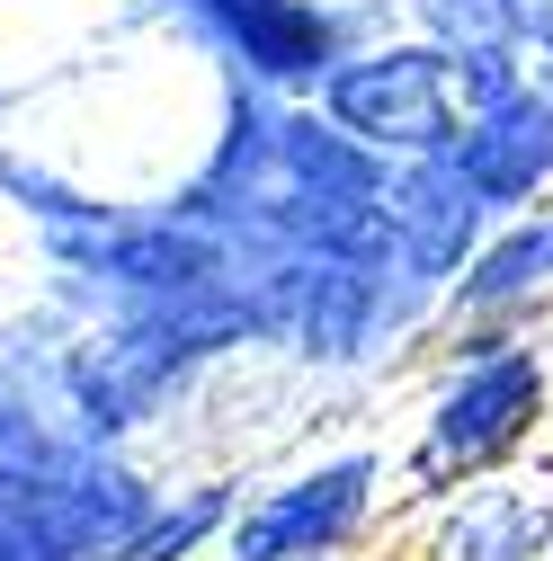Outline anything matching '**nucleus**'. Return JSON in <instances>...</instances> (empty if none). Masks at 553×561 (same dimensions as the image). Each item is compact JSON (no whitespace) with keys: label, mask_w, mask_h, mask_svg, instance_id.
<instances>
[{"label":"nucleus","mask_w":553,"mask_h":561,"mask_svg":"<svg viewBox=\"0 0 553 561\" xmlns=\"http://www.w3.org/2000/svg\"><path fill=\"white\" fill-rule=\"evenodd\" d=\"M544 419H553V339L544 330H447L420 419H410L402 481L420 500H447L482 472L527 463Z\"/></svg>","instance_id":"nucleus-1"},{"label":"nucleus","mask_w":553,"mask_h":561,"mask_svg":"<svg viewBox=\"0 0 553 561\" xmlns=\"http://www.w3.org/2000/svg\"><path fill=\"white\" fill-rule=\"evenodd\" d=\"M384 481H393L384 446L304 455L295 472H276V481L233 500L215 561H366V543L384 535V508H393Z\"/></svg>","instance_id":"nucleus-2"},{"label":"nucleus","mask_w":553,"mask_h":561,"mask_svg":"<svg viewBox=\"0 0 553 561\" xmlns=\"http://www.w3.org/2000/svg\"><path fill=\"white\" fill-rule=\"evenodd\" d=\"M321 125H339L366 161L402 170V161H438L464 134V99H455V62L429 36H384V45H349V62L321 81L313 99Z\"/></svg>","instance_id":"nucleus-3"},{"label":"nucleus","mask_w":553,"mask_h":561,"mask_svg":"<svg viewBox=\"0 0 553 561\" xmlns=\"http://www.w3.org/2000/svg\"><path fill=\"white\" fill-rule=\"evenodd\" d=\"M179 27L233 72V90L276 107H313L358 45V19L339 0H179Z\"/></svg>","instance_id":"nucleus-4"},{"label":"nucleus","mask_w":553,"mask_h":561,"mask_svg":"<svg viewBox=\"0 0 553 561\" xmlns=\"http://www.w3.org/2000/svg\"><path fill=\"white\" fill-rule=\"evenodd\" d=\"M375 224H384V259H393V276H402V286H420V295H447L455 276H464V259L500 232L492 205H482V196L455 179L447 152H438V161H402V170H384Z\"/></svg>","instance_id":"nucleus-5"},{"label":"nucleus","mask_w":553,"mask_h":561,"mask_svg":"<svg viewBox=\"0 0 553 561\" xmlns=\"http://www.w3.org/2000/svg\"><path fill=\"white\" fill-rule=\"evenodd\" d=\"M544 552H553V455L429 500V526L410 543V561H544Z\"/></svg>","instance_id":"nucleus-6"},{"label":"nucleus","mask_w":553,"mask_h":561,"mask_svg":"<svg viewBox=\"0 0 553 561\" xmlns=\"http://www.w3.org/2000/svg\"><path fill=\"white\" fill-rule=\"evenodd\" d=\"M447 161H455V179H464L482 205H492V224L535 215V205L553 196V99H544L535 81H518L509 99L473 107Z\"/></svg>","instance_id":"nucleus-7"},{"label":"nucleus","mask_w":553,"mask_h":561,"mask_svg":"<svg viewBox=\"0 0 553 561\" xmlns=\"http://www.w3.org/2000/svg\"><path fill=\"white\" fill-rule=\"evenodd\" d=\"M233 500H241V481H196L179 500H161L108 561H215V543L233 526Z\"/></svg>","instance_id":"nucleus-8"},{"label":"nucleus","mask_w":553,"mask_h":561,"mask_svg":"<svg viewBox=\"0 0 553 561\" xmlns=\"http://www.w3.org/2000/svg\"><path fill=\"white\" fill-rule=\"evenodd\" d=\"M527 10L535 0H410V36H429L447 62H518Z\"/></svg>","instance_id":"nucleus-9"},{"label":"nucleus","mask_w":553,"mask_h":561,"mask_svg":"<svg viewBox=\"0 0 553 561\" xmlns=\"http://www.w3.org/2000/svg\"><path fill=\"white\" fill-rule=\"evenodd\" d=\"M63 437H72V428H54V419L45 410H27L19 392H0V490H10V481H27Z\"/></svg>","instance_id":"nucleus-10"},{"label":"nucleus","mask_w":553,"mask_h":561,"mask_svg":"<svg viewBox=\"0 0 553 561\" xmlns=\"http://www.w3.org/2000/svg\"><path fill=\"white\" fill-rule=\"evenodd\" d=\"M518 62H527V81L553 99V0H535V10H527V45H518Z\"/></svg>","instance_id":"nucleus-11"},{"label":"nucleus","mask_w":553,"mask_h":561,"mask_svg":"<svg viewBox=\"0 0 553 561\" xmlns=\"http://www.w3.org/2000/svg\"><path fill=\"white\" fill-rule=\"evenodd\" d=\"M535 232H544V267H553V196L535 205Z\"/></svg>","instance_id":"nucleus-12"},{"label":"nucleus","mask_w":553,"mask_h":561,"mask_svg":"<svg viewBox=\"0 0 553 561\" xmlns=\"http://www.w3.org/2000/svg\"><path fill=\"white\" fill-rule=\"evenodd\" d=\"M544 561H553V552H544Z\"/></svg>","instance_id":"nucleus-13"}]
</instances>
